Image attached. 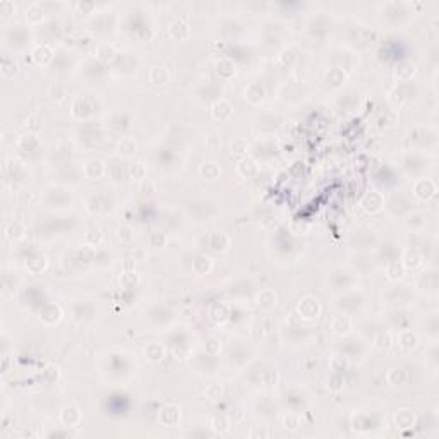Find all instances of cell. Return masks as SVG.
<instances>
[{"mask_svg": "<svg viewBox=\"0 0 439 439\" xmlns=\"http://www.w3.org/2000/svg\"><path fill=\"white\" fill-rule=\"evenodd\" d=\"M364 304H366V297H364L362 292L357 290H350L347 294L340 295L338 300H336V307L345 314L357 312L364 307Z\"/></svg>", "mask_w": 439, "mask_h": 439, "instance_id": "obj_1", "label": "cell"}, {"mask_svg": "<svg viewBox=\"0 0 439 439\" xmlns=\"http://www.w3.org/2000/svg\"><path fill=\"white\" fill-rule=\"evenodd\" d=\"M350 244H352V247L358 252H364L367 249H372V247L378 244V238H376V235L372 230L369 228H358L355 230V232L352 233V237H350Z\"/></svg>", "mask_w": 439, "mask_h": 439, "instance_id": "obj_2", "label": "cell"}, {"mask_svg": "<svg viewBox=\"0 0 439 439\" xmlns=\"http://www.w3.org/2000/svg\"><path fill=\"white\" fill-rule=\"evenodd\" d=\"M328 282L333 285L336 290H347V288H352L353 283H355V273L353 271H347L343 268L333 269L328 276Z\"/></svg>", "mask_w": 439, "mask_h": 439, "instance_id": "obj_3", "label": "cell"}, {"mask_svg": "<svg viewBox=\"0 0 439 439\" xmlns=\"http://www.w3.org/2000/svg\"><path fill=\"white\" fill-rule=\"evenodd\" d=\"M43 201H45V205L48 208H67L72 199H70V194L67 192V190L52 187L45 192Z\"/></svg>", "mask_w": 439, "mask_h": 439, "instance_id": "obj_4", "label": "cell"}, {"mask_svg": "<svg viewBox=\"0 0 439 439\" xmlns=\"http://www.w3.org/2000/svg\"><path fill=\"white\" fill-rule=\"evenodd\" d=\"M386 210L394 216H403L412 210V201L403 194H393L386 203Z\"/></svg>", "mask_w": 439, "mask_h": 439, "instance_id": "obj_5", "label": "cell"}, {"mask_svg": "<svg viewBox=\"0 0 439 439\" xmlns=\"http://www.w3.org/2000/svg\"><path fill=\"white\" fill-rule=\"evenodd\" d=\"M340 350L341 353H343L347 358H358V357H364V353H366V347H364V343L358 338H345L343 341H341L340 345Z\"/></svg>", "mask_w": 439, "mask_h": 439, "instance_id": "obj_6", "label": "cell"}, {"mask_svg": "<svg viewBox=\"0 0 439 439\" xmlns=\"http://www.w3.org/2000/svg\"><path fill=\"white\" fill-rule=\"evenodd\" d=\"M362 208L367 213H378L384 208V197L378 190H371L362 199Z\"/></svg>", "mask_w": 439, "mask_h": 439, "instance_id": "obj_7", "label": "cell"}, {"mask_svg": "<svg viewBox=\"0 0 439 439\" xmlns=\"http://www.w3.org/2000/svg\"><path fill=\"white\" fill-rule=\"evenodd\" d=\"M319 310H321V305H319V300L314 299V297H305L304 300H300V304H299L300 317L314 319V317H317Z\"/></svg>", "mask_w": 439, "mask_h": 439, "instance_id": "obj_8", "label": "cell"}, {"mask_svg": "<svg viewBox=\"0 0 439 439\" xmlns=\"http://www.w3.org/2000/svg\"><path fill=\"white\" fill-rule=\"evenodd\" d=\"M414 194L422 201H427L436 194V184L431 179H419L414 185Z\"/></svg>", "mask_w": 439, "mask_h": 439, "instance_id": "obj_9", "label": "cell"}, {"mask_svg": "<svg viewBox=\"0 0 439 439\" xmlns=\"http://www.w3.org/2000/svg\"><path fill=\"white\" fill-rule=\"evenodd\" d=\"M189 210H190V215H196L197 211H201L197 221H208L211 216L216 215V208L210 201H194L192 205L189 206Z\"/></svg>", "mask_w": 439, "mask_h": 439, "instance_id": "obj_10", "label": "cell"}, {"mask_svg": "<svg viewBox=\"0 0 439 439\" xmlns=\"http://www.w3.org/2000/svg\"><path fill=\"white\" fill-rule=\"evenodd\" d=\"M403 167H405V170L410 172V174H422L425 170V167H427V162H425L420 154H409V156H405V159H403Z\"/></svg>", "mask_w": 439, "mask_h": 439, "instance_id": "obj_11", "label": "cell"}, {"mask_svg": "<svg viewBox=\"0 0 439 439\" xmlns=\"http://www.w3.org/2000/svg\"><path fill=\"white\" fill-rule=\"evenodd\" d=\"M388 302L389 304H407L410 302L412 294L409 290V287H394L386 294Z\"/></svg>", "mask_w": 439, "mask_h": 439, "instance_id": "obj_12", "label": "cell"}, {"mask_svg": "<svg viewBox=\"0 0 439 439\" xmlns=\"http://www.w3.org/2000/svg\"><path fill=\"white\" fill-rule=\"evenodd\" d=\"M398 254H400V249H398L396 244H394V242H386V244H383V246L379 247L378 258L383 259L386 264H389V263H393V261H398Z\"/></svg>", "mask_w": 439, "mask_h": 439, "instance_id": "obj_13", "label": "cell"}, {"mask_svg": "<svg viewBox=\"0 0 439 439\" xmlns=\"http://www.w3.org/2000/svg\"><path fill=\"white\" fill-rule=\"evenodd\" d=\"M417 287H419L420 290H424V292H429V294L436 292V287H437L436 271H427V273L420 274V276L417 278Z\"/></svg>", "mask_w": 439, "mask_h": 439, "instance_id": "obj_14", "label": "cell"}, {"mask_svg": "<svg viewBox=\"0 0 439 439\" xmlns=\"http://www.w3.org/2000/svg\"><path fill=\"white\" fill-rule=\"evenodd\" d=\"M331 328H333V331L338 335L348 333V331L352 330V319H350L348 314H338V316H335L333 321H331Z\"/></svg>", "mask_w": 439, "mask_h": 439, "instance_id": "obj_15", "label": "cell"}, {"mask_svg": "<svg viewBox=\"0 0 439 439\" xmlns=\"http://www.w3.org/2000/svg\"><path fill=\"white\" fill-rule=\"evenodd\" d=\"M83 172L88 179H98V177L105 174V165L101 159H91V162H88L86 165H84Z\"/></svg>", "mask_w": 439, "mask_h": 439, "instance_id": "obj_16", "label": "cell"}, {"mask_svg": "<svg viewBox=\"0 0 439 439\" xmlns=\"http://www.w3.org/2000/svg\"><path fill=\"white\" fill-rule=\"evenodd\" d=\"M90 210L91 211H98V213L112 210V199H110L108 196L95 194V196H91V199H90Z\"/></svg>", "mask_w": 439, "mask_h": 439, "instance_id": "obj_17", "label": "cell"}, {"mask_svg": "<svg viewBox=\"0 0 439 439\" xmlns=\"http://www.w3.org/2000/svg\"><path fill=\"white\" fill-rule=\"evenodd\" d=\"M213 117L215 118H220V121H225V118H230L232 115V105L225 100H218L215 105H213V110H211Z\"/></svg>", "mask_w": 439, "mask_h": 439, "instance_id": "obj_18", "label": "cell"}, {"mask_svg": "<svg viewBox=\"0 0 439 439\" xmlns=\"http://www.w3.org/2000/svg\"><path fill=\"white\" fill-rule=\"evenodd\" d=\"M398 341H400V347L405 348V350H414L417 347V343H419V338H417V335L414 333L412 330H402L400 336H398Z\"/></svg>", "mask_w": 439, "mask_h": 439, "instance_id": "obj_19", "label": "cell"}, {"mask_svg": "<svg viewBox=\"0 0 439 439\" xmlns=\"http://www.w3.org/2000/svg\"><path fill=\"white\" fill-rule=\"evenodd\" d=\"M170 34L174 38H177V39H184V38H187L189 36V33H190V29H189V24L187 23H184V21L182 19H175L174 23L170 24Z\"/></svg>", "mask_w": 439, "mask_h": 439, "instance_id": "obj_20", "label": "cell"}, {"mask_svg": "<svg viewBox=\"0 0 439 439\" xmlns=\"http://www.w3.org/2000/svg\"><path fill=\"white\" fill-rule=\"evenodd\" d=\"M33 59L36 64H47V62H50L53 59V52L52 48L48 45H38L36 48L33 50Z\"/></svg>", "mask_w": 439, "mask_h": 439, "instance_id": "obj_21", "label": "cell"}, {"mask_svg": "<svg viewBox=\"0 0 439 439\" xmlns=\"http://www.w3.org/2000/svg\"><path fill=\"white\" fill-rule=\"evenodd\" d=\"M79 417L81 415H79V410L76 409V407H65L60 414L62 422H64L65 425H76L79 422Z\"/></svg>", "mask_w": 439, "mask_h": 439, "instance_id": "obj_22", "label": "cell"}, {"mask_svg": "<svg viewBox=\"0 0 439 439\" xmlns=\"http://www.w3.org/2000/svg\"><path fill=\"white\" fill-rule=\"evenodd\" d=\"M246 98L249 100L251 103H259V101L264 98V90L261 88V84H258V83L251 84V86L246 90Z\"/></svg>", "mask_w": 439, "mask_h": 439, "instance_id": "obj_23", "label": "cell"}, {"mask_svg": "<svg viewBox=\"0 0 439 439\" xmlns=\"http://www.w3.org/2000/svg\"><path fill=\"white\" fill-rule=\"evenodd\" d=\"M228 244H230V238L225 233H221V232L213 233L211 238H210V246L215 251H225L228 247Z\"/></svg>", "mask_w": 439, "mask_h": 439, "instance_id": "obj_24", "label": "cell"}, {"mask_svg": "<svg viewBox=\"0 0 439 439\" xmlns=\"http://www.w3.org/2000/svg\"><path fill=\"white\" fill-rule=\"evenodd\" d=\"M420 263H422V256L415 249L407 251L403 254V268H417V266H420Z\"/></svg>", "mask_w": 439, "mask_h": 439, "instance_id": "obj_25", "label": "cell"}, {"mask_svg": "<svg viewBox=\"0 0 439 439\" xmlns=\"http://www.w3.org/2000/svg\"><path fill=\"white\" fill-rule=\"evenodd\" d=\"M386 274L389 280H402L403 274H405V268L398 261H393V263L386 264Z\"/></svg>", "mask_w": 439, "mask_h": 439, "instance_id": "obj_26", "label": "cell"}, {"mask_svg": "<svg viewBox=\"0 0 439 439\" xmlns=\"http://www.w3.org/2000/svg\"><path fill=\"white\" fill-rule=\"evenodd\" d=\"M415 67L412 62H400L396 67V76L402 79V81H409V79L414 76Z\"/></svg>", "mask_w": 439, "mask_h": 439, "instance_id": "obj_27", "label": "cell"}, {"mask_svg": "<svg viewBox=\"0 0 439 439\" xmlns=\"http://www.w3.org/2000/svg\"><path fill=\"white\" fill-rule=\"evenodd\" d=\"M26 19L29 23H39L43 19V9L39 4H31V6L26 9Z\"/></svg>", "mask_w": 439, "mask_h": 439, "instance_id": "obj_28", "label": "cell"}, {"mask_svg": "<svg viewBox=\"0 0 439 439\" xmlns=\"http://www.w3.org/2000/svg\"><path fill=\"white\" fill-rule=\"evenodd\" d=\"M129 117H127V115H124V113H115L113 115V118H112V124H110V126H112V129L113 131H117V132H124L127 129V127H129Z\"/></svg>", "mask_w": 439, "mask_h": 439, "instance_id": "obj_29", "label": "cell"}, {"mask_svg": "<svg viewBox=\"0 0 439 439\" xmlns=\"http://www.w3.org/2000/svg\"><path fill=\"white\" fill-rule=\"evenodd\" d=\"M235 72V64L230 59H221L218 62V74L221 77H232Z\"/></svg>", "mask_w": 439, "mask_h": 439, "instance_id": "obj_30", "label": "cell"}, {"mask_svg": "<svg viewBox=\"0 0 439 439\" xmlns=\"http://www.w3.org/2000/svg\"><path fill=\"white\" fill-rule=\"evenodd\" d=\"M258 300H259L258 304L264 309H271L273 305H276V295H274L271 290H263Z\"/></svg>", "mask_w": 439, "mask_h": 439, "instance_id": "obj_31", "label": "cell"}, {"mask_svg": "<svg viewBox=\"0 0 439 439\" xmlns=\"http://www.w3.org/2000/svg\"><path fill=\"white\" fill-rule=\"evenodd\" d=\"M146 355H148V358H153V361H162L163 355H165V348L159 343H149L146 347Z\"/></svg>", "mask_w": 439, "mask_h": 439, "instance_id": "obj_32", "label": "cell"}, {"mask_svg": "<svg viewBox=\"0 0 439 439\" xmlns=\"http://www.w3.org/2000/svg\"><path fill=\"white\" fill-rule=\"evenodd\" d=\"M136 143L129 137H124V139L118 143V153L124 154V156H132L136 153Z\"/></svg>", "mask_w": 439, "mask_h": 439, "instance_id": "obj_33", "label": "cell"}, {"mask_svg": "<svg viewBox=\"0 0 439 439\" xmlns=\"http://www.w3.org/2000/svg\"><path fill=\"white\" fill-rule=\"evenodd\" d=\"M220 167L218 165H215V163H205V165L201 167V174L206 177V179H210V180H213V179H216V177L220 175Z\"/></svg>", "mask_w": 439, "mask_h": 439, "instance_id": "obj_34", "label": "cell"}, {"mask_svg": "<svg viewBox=\"0 0 439 439\" xmlns=\"http://www.w3.org/2000/svg\"><path fill=\"white\" fill-rule=\"evenodd\" d=\"M149 76H151V81H153L154 84H163V83L167 81L168 74H167V70L163 69V67H154V69L151 70V74H149Z\"/></svg>", "mask_w": 439, "mask_h": 439, "instance_id": "obj_35", "label": "cell"}, {"mask_svg": "<svg viewBox=\"0 0 439 439\" xmlns=\"http://www.w3.org/2000/svg\"><path fill=\"white\" fill-rule=\"evenodd\" d=\"M2 72H4V76H12V74L17 72V65L11 57H6V59L2 60Z\"/></svg>", "mask_w": 439, "mask_h": 439, "instance_id": "obj_36", "label": "cell"}, {"mask_svg": "<svg viewBox=\"0 0 439 439\" xmlns=\"http://www.w3.org/2000/svg\"><path fill=\"white\" fill-rule=\"evenodd\" d=\"M113 55H115V50L108 43H103V45L98 47V57L101 60H110V59H113Z\"/></svg>", "mask_w": 439, "mask_h": 439, "instance_id": "obj_37", "label": "cell"}, {"mask_svg": "<svg viewBox=\"0 0 439 439\" xmlns=\"http://www.w3.org/2000/svg\"><path fill=\"white\" fill-rule=\"evenodd\" d=\"M424 216L422 215H419V213H415V215H412L410 218H409V227L410 228H414V230H419V228H422L424 227Z\"/></svg>", "mask_w": 439, "mask_h": 439, "instance_id": "obj_38", "label": "cell"}, {"mask_svg": "<svg viewBox=\"0 0 439 439\" xmlns=\"http://www.w3.org/2000/svg\"><path fill=\"white\" fill-rule=\"evenodd\" d=\"M131 175L134 177V179H143L144 174H146V168L141 165V163H134V165H131Z\"/></svg>", "mask_w": 439, "mask_h": 439, "instance_id": "obj_39", "label": "cell"}, {"mask_svg": "<svg viewBox=\"0 0 439 439\" xmlns=\"http://www.w3.org/2000/svg\"><path fill=\"white\" fill-rule=\"evenodd\" d=\"M246 149H247V146L242 139H237L232 143V153H244Z\"/></svg>", "mask_w": 439, "mask_h": 439, "instance_id": "obj_40", "label": "cell"}]
</instances>
